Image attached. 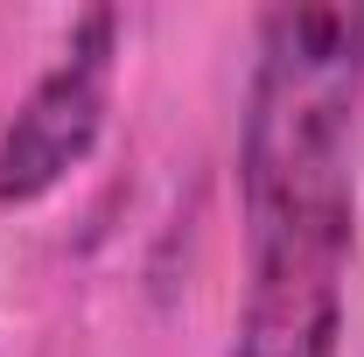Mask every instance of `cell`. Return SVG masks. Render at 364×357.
<instances>
[{
    "label": "cell",
    "instance_id": "6da1fadb",
    "mask_svg": "<svg viewBox=\"0 0 364 357\" xmlns=\"http://www.w3.org/2000/svg\"><path fill=\"white\" fill-rule=\"evenodd\" d=\"M364 105V7H267L238 112V203L252 218L358 203L350 140Z\"/></svg>",
    "mask_w": 364,
    "mask_h": 357
},
{
    "label": "cell",
    "instance_id": "7a4b0ae2",
    "mask_svg": "<svg viewBox=\"0 0 364 357\" xmlns=\"http://www.w3.org/2000/svg\"><path fill=\"white\" fill-rule=\"evenodd\" d=\"M358 211L245 224V302L225 357H336L350 302Z\"/></svg>",
    "mask_w": 364,
    "mask_h": 357
},
{
    "label": "cell",
    "instance_id": "3957f363",
    "mask_svg": "<svg viewBox=\"0 0 364 357\" xmlns=\"http://www.w3.org/2000/svg\"><path fill=\"white\" fill-rule=\"evenodd\" d=\"M112 78H119V14L85 7L49 70L21 91V105L0 127V211L43 203L70 169L91 161L112 112Z\"/></svg>",
    "mask_w": 364,
    "mask_h": 357
}]
</instances>
